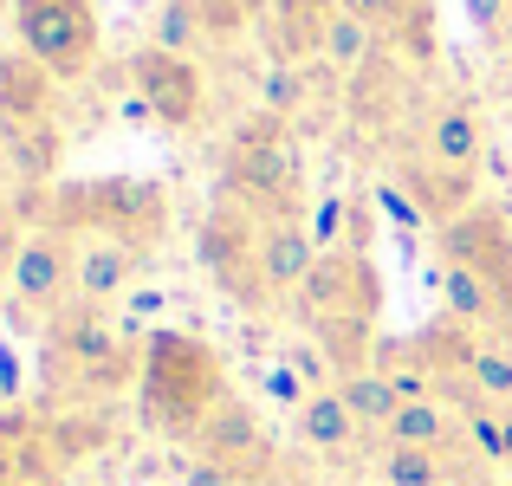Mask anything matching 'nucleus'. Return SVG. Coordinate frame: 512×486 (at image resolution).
<instances>
[{"instance_id": "f257e3e1", "label": "nucleus", "mask_w": 512, "mask_h": 486, "mask_svg": "<svg viewBox=\"0 0 512 486\" xmlns=\"http://www.w3.org/2000/svg\"><path fill=\"white\" fill-rule=\"evenodd\" d=\"M227 389V363L214 357V344H201L195 331H150L143 337V376H137V409L143 428L163 441H195Z\"/></svg>"}, {"instance_id": "f03ea898", "label": "nucleus", "mask_w": 512, "mask_h": 486, "mask_svg": "<svg viewBox=\"0 0 512 486\" xmlns=\"http://www.w3.org/2000/svg\"><path fill=\"white\" fill-rule=\"evenodd\" d=\"M46 208L39 227H65V234H111V240H130V247L150 253V240H163L169 227V195L156 182H137V175H104V182H72L59 195L33 188L20 195V214Z\"/></svg>"}, {"instance_id": "7ed1b4c3", "label": "nucleus", "mask_w": 512, "mask_h": 486, "mask_svg": "<svg viewBox=\"0 0 512 486\" xmlns=\"http://www.w3.org/2000/svg\"><path fill=\"white\" fill-rule=\"evenodd\" d=\"M227 201L253 214H299V156L286 143V117L253 111L227 137Z\"/></svg>"}, {"instance_id": "20e7f679", "label": "nucleus", "mask_w": 512, "mask_h": 486, "mask_svg": "<svg viewBox=\"0 0 512 486\" xmlns=\"http://www.w3.org/2000/svg\"><path fill=\"white\" fill-rule=\"evenodd\" d=\"M376 312H383V279H376L370 253H350V247L318 253L312 279L299 286V318L312 331H344V324L370 331Z\"/></svg>"}, {"instance_id": "39448f33", "label": "nucleus", "mask_w": 512, "mask_h": 486, "mask_svg": "<svg viewBox=\"0 0 512 486\" xmlns=\"http://www.w3.org/2000/svg\"><path fill=\"white\" fill-rule=\"evenodd\" d=\"M20 52H33L52 78H85L98 59V7L91 0H13Z\"/></svg>"}, {"instance_id": "423d86ee", "label": "nucleus", "mask_w": 512, "mask_h": 486, "mask_svg": "<svg viewBox=\"0 0 512 486\" xmlns=\"http://www.w3.org/2000/svg\"><path fill=\"white\" fill-rule=\"evenodd\" d=\"M130 337L111 324V312H98V305H65L59 318H46V357H39V370H46V396L52 402H72L78 376L98 370L104 357H117Z\"/></svg>"}, {"instance_id": "0eeeda50", "label": "nucleus", "mask_w": 512, "mask_h": 486, "mask_svg": "<svg viewBox=\"0 0 512 486\" xmlns=\"http://www.w3.org/2000/svg\"><path fill=\"white\" fill-rule=\"evenodd\" d=\"M260 221L266 214L240 208V201H221V208H208V221H201V266L214 273V286L234 292L240 305H266V286H260Z\"/></svg>"}, {"instance_id": "6e6552de", "label": "nucleus", "mask_w": 512, "mask_h": 486, "mask_svg": "<svg viewBox=\"0 0 512 486\" xmlns=\"http://www.w3.org/2000/svg\"><path fill=\"white\" fill-rule=\"evenodd\" d=\"M7 292H13L20 312H39V318H59L65 305H78V234H65V227H33Z\"/></svg>"}, {"instance_id": "1a4fd4ad", "label": "nucleus", "mask_w": 512, "mask_h": 486, "mask_svg": "<svg viewBox=\"0 0 512 486\" xmlns=\"http://www.w3.org/2000/svg\"><path fill=\"white\" fill-rule=\"evenodd\" d=\"M130 85H137V98L150 104V117L163 130H188L201 117V104H208L201 65L182 59V52H163V46H137L130 52Z\"/></svg>"}, {"instance_id": "9d476101", "label": "nucleus", "mask_w": 512, "mask_h": 486, "mask_svg": "<svg viewBox=\"0 0 512 486\" xmlns=\"http://www.w3.org/2000/svg\"><path fill=\"white\" fill-rule=\"evenodd\" d=\"M441 266H474V273L512 286V227L493 208H467L461 221L441 227Z\"/></svg>"}, {"instance_id": "9b49d317", "label": "nucleus", "mask_w": 512, "mask_h": 486, "mask_svg": "<svg viewBox=\"0 0 512 486\" xmlns=\"http://www.w3.org/2000/svg\"><path fill=\"white\" fill-rule=\"evenodd\" d=\"M312 266H318L312 227H305L299 214H266L260 221V286H266V299H286V292L299 299Z\"/></svg>"}, {"instance_id": "f8f14e48", "label": "nucleus", "mask_w": 512, "mask_h": 486, "mask_svg": "<svg viewBox=\"0 0 512 486\" xmlns=\"http://www.w3.org/2000/svg\"><path fill=\"white\" fill-rule=\"evenodd\" d=\"M143 273V247L130 240H111V234H78V305H98L111 312Z\"/></svg>"}, {"instance_id": "ddd939ff", "label": "nucleus", "mask_w": 512, "mask_h": 486, "mask_svg": "<svg viewBox=\"0 0 512 486\" xmlns=\"http://www.w3.org/2000/svg\"><path fill=\"white\" fill-rule=\"evenodd\" d=\"M422 150H428V162H441V169L480 175V156H487V117H480V104H474V98H448V104H435Z\"/></svg>"}, {"instance_id": "4468645a", "label": "nucleus", "mask_w": 512, "mask_h": 486, "mask_svg": "<svg viewBox=\"0 0 512 486\" xmlns=\"http://www.w3.org/2000/svg\"><path fill=\"white\" fill-rule=\"evenodd\" d=\"M195 448H201V461H221V467H253L266 454V428H260V415H253V402L247 396H227L221 409L201 422V435H195Z\"/></svg>"}, {"instance_id": "2eb2a0df", "label": "nucleus", "mask_w": 512, "mask_h": 486, "mask_svg": "<svg viewBox=\"0 0 512 486\" xmlns=\"http://www.w3.org/2000/svg\"><path fill=\"white\" fill-rule=\"evenodd\" d=\"M0 156H7V175L33 195V188H46L52 175H59L65 137H59L52 117H39V124H0Z\"/></svg>"}, {"instance_id": "dca6fc26", "label": "nucleus", "mask_w": 512, "mask_h": 486, "mask_svg": "<svg viewBox=\"0 0 512 486\" xmlns=\"http://www.w3.org/2000/svg\"><path fill=\"white\" fill-rule=\"evenodd\" d=\"M52 91H59V78L33 52H0V124H39V117H52Z\"/></svg>"}, {"instance_id": "f3484780", "label": "nucleus", "mask_w": 512, "mask_h": 486, "mask_svg": "<svg viewBox=\"0 0 512 486\" xmlns=\"http://www.w3.org/2000/svg\"><path fill=\"white\" fill-rule=\"evenodd\" d=\"M363 435H370V428L350 415V402L338 396V383H325V389H312V396H305V409H299V441H305L312 454H350Z\"/></svg>"}, {"instance_id": "a211bd4d", "label": "nucleus", "mask_w": 512, "mask_h": 486, "mask_svg": "<svg viewBox=\"0 0 512 486\" xmlns=\"http://www.w3.org/2000/svg\"><path fill=\"white\" fill-rule=\"evenodd\" d=\"M402 195H409L428 221L448 227V221H461V214L474 208V175L441 169V162H409V169H402Z\"/></svg>"}, {"instance_id": "6ab92c4d", "label": "nucleus", "mask_w": 512, "mask_h": 486, "mask_svg": "<svg viewBox=\"0 0 512 486\" xmlns=\"http://www.w3.org/2000/svg\"><path fill=\"white\" fill-rule=\"evenodd\" d=\"M338 396L350 402V415H357L363 428H376V435H383V428L396 422V409H402V389L389 383L383 363H363V370L338 376Z\"/></svg>"}, {"instance_id": "aec40b11", "label": "nucleus", "mask_w": 512, "mask_h": 486, "mask_svg": "<svg viewBox=\"0 0 512 486\" xmlns=\"http://www.w3.org/2000/svg\"><path fill=\"white\" fill-rule=\"evenodd\" d=\"M150 46L182 52V59H195L201 46H214L208 0H163V7H156V20H150Z\"/></svg>"}, {"instance_id": "412c9836", "label": "nucleus", "mask_w": 512, "mask_h": 486, "mask_svg": "<svg viewBox=\"0 0 512 486\" xmlns=\"http://www.w3.org/2000/svg\"><path fill=\"white\" fill-rule=\"evenodd\" d=\"M370 52H376V26L363 20V13H350L344 0H331L325 39H318V59L338 65V72H357V65H370Z\"/></svg>"}, {"instance_id": "4be33fe9", "label": "nucleus", "mask_w": 512, "mask_h": 486, "mask_svg": "<svg viewBox=\"0 0 512 486\" xmlns=\"http://www.w3.org/2000/svg\"><path fill=\"white\" fill-rule=\"evenodd\" d=\"M454 441V415L441 396H422V402H402L396 422L383 428V448H448Z\"/></svg>"}, {"instance_id": "5701e85b", "label": "nucleus", "mask_w": 512, "mask_h": 486, "mask_svg": "<svg viewBox=\"0 0 512 486\" xmlns=\"http://www.w3.org/2000/svg\"><path fill=\"white\" fill-rule=\"evenodd\" d=\"M461 376H467V389H474L480 402H493V409H512V344H500V337H480Z\"/></svg>"}, {"instance_id": "b1692460", "label": "nucleus", "mask_w": 512, "mask_h": 486, "mask_svg": "<svg viewBox=\"0 0 512 486\" xmlns=\"http://www.w3.org/2000/svg\"><path fill=\"white\" fill-rule=\"evenodd\" d=\"M376 474H383V486H448L454 467L448 448H383Z\"/></svg>"}, {"instance_id": "393cba45", "label": "nucleus", "mask_w": 512, "mask_h": 486, "mask_svg": "<svg viewBox=\"0 0 512 486\" xmlns=\"http://www.w3.org/2000/svg\"><path fill=\"white\" fill-rule=\"evenodd\" d=\"M39 467H52V461H39V428L20 422V415H0V486L33 480Z\"/></svg>"}, {"instance_id": "a878e982", "label": "nucleus", "mask_w": 512, "mask_h": 486, "mask_svg": "<svg viewBox=\"0 0 512 486\" xmlns=\"http://www.w3.org/2000/svg\"><path fill=\"white\" fill-rule=\"evenodd\" d=\"M461 435L487 467H506V409H493V402H480V396L461 402Z\"/></svg>"}, {"instance_id": "bb28decb", "label": "nucleus", "mask_w": 512, "mask_h": 486, "mask_svg": "<svg viewBox=\"0 0 512 486\" xmlns=\"http://www.w3.org/2000/svg\"><path fill=\"white\" fill-rule=\"evenodd\" d=\"M26 214H20V201H0V286L13 279V266H20V247H26Z\"/></svg>"}, {"instance_id": "cd10ccee", "label": "nucleus", "mask_w": 512, "mask_h": 486, "mask_svg": "<svg viewBox=\"0 0 512 486\" xmlns=\"http://www.w3.org/2000/svg\"><path fill=\"white\" fill-rule=\"evenodd\" d=\"M305 227H312L318 253H338V247H344V227H350V195H331V201H325V208H318Z\"/></svg>"}, {"instance_id": "c85d7f7f", "label": "nucleus", "mask_w": 512, "mask_h": 486, "mask_svg": "<svg viewBox=\"0 0 512 486\" xmlns=\"http://www.w3.org/2000/svg\"><path fill=\"white\" fill-rule=\"evenodd\" d=\"M344 7H350V13H363L376 33H402V26H409V13L422 7V0H344Z\"/></svg>"}, {"instance_id": "c756f323", "label": "nucleus", "mask_w": 512, "mask_h": 486, "mask_svg": "<svg viewBox=\"0 0 512 486\" xmlns=\"http://www.w3.org/2000/svg\"><path fill=\"white\" fill-rule=\"evenodd\" d=\"M299 72H292V65H273V72H266V91H260V111H273V117H292V104H299Z\"/></svg>"}, {"instance_id": "7c9ffc66", "label": "nucleus", "mask_w": 512, "mask_h": 486, "mask_svg": "<svg viewBox=\"0 0 512 486\" xmlns=\"http://www.w3.org/2000/svg\"><path fill=\"white\" fill-rule=\"evenodd\" d=\"M506 13H512V0H467V20H474L480 39H500L506 33Z\"/></svg>"}, {"instance_id": "2f4dec72", "label": "nucleus", "mask_w": 512, "mask_h": 486, "mask_svg": "<svg viewBox=\"0 0 512 486\" xmlns=\"http://www.w3.org/2000/svg\"><path fill=\"white\" fill-rule=\"evenodd\" d=\"M370 240H376V214H370V201H350V227H344V247H350V253H370Z\"/></svg>"}, {"instance_id": "473e14b6", "label": "nucleus", "mask_w": 512, "mask_h": 486, "mask_svg": "<svg viewBox=\"0 0 512 486\" xmlns=\"http://www.w3.org/2000/svg\"><path fill=\"white\" fill-rule=\"evenodd\" d=\"M376 201H383V208H389V214H396V221H402V227H422V221H428V214H422V208H415V201H409V195H402V182H396V188H376Z\"/></svg>"}, {"instance_id": "72a5a7b5", "label": "nucleus", "mask_w": 512, "mask_h": 486, "mask_svg": "<svg viewBox=\"0 0 512 486\" xmlns=\"http://www.w3.org/2000/svg\"><path fill=\"white\" fill-rule=\"evenodd\" d=\"M188 486H234V467H221V461H195V467H188Z\"/></svg>"}, {"instance_id": "f704fd0d", "label": "nucleus", "mask_w": 512, "mask_h": 486, "mask_svg": "<svg viewBox=\"0 0 512 486\" xmlns=\"http://www.w3.org/2000/svg\"><path fill=\"white\" fill-rule=\"evenodd\" d=\"M0 396H20V357L0 350Z\"/></svg>"}, {"instance_id": "c9c22d12", "label": "nucleus", "mask_w": 512, "mask_h": 486, "mask_svg": "<svg viewBox=\"0 0 512 486\" xmlns=\"http://www.w3.org/2000/svg\"><path fill=\"white\" fill-rule=\"evenodd\" d=\"M20 486H78L72 474H65V467H39L33 480H20Z\"/></svg>"}, {"instance_id": "e433bc0d", "label": "nucleus", "mask_w": 512, "mask_h": 486, "mask_svg": "<svg viewBox=\"0 0 512 486\" xmlns=\"http://www.w3.org/2000/svg\"><path fill=\"white\" fill-rule=\"evenodd\" d=\"M506 474H512V409H506Z\"/></svg>"}, {"instance_id": "4c0bfd02", "label": "nucleus", "mask_w": 512, "mask_h": 486, "mask_svg": "<svg viewBox=\"0 0 512 486\" xmlns=\"http://www.w3.org/2000/svg\"><path fill=\"white\" fill-rule=\"evenodd\" d=\"M0 169H7V156H0Z\"/></svg>"}]
</instances>
